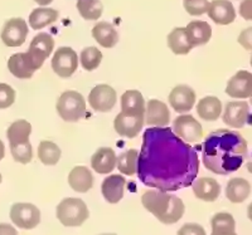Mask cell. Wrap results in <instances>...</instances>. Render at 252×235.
Returning a JSON list of instances; mask_svg holds the SVG:
<instances>
[{
  "instance_id": "f6af8a7d",
  "label": "cell",
  "mask_w": 252,
  "mask_h": 235,
  "mask_svg": "<svg viewBox=\"0 0 252 235\" xmlns=\"http://www.w3.org/2000/svg\"><path fill=\"white\" fill-rule=\"evenodd\" d=\"M247 216H249L250 220L252 221V203L250 204L249 208H247Z\"/></svg>"
},
{
  "instance_id": "4316f807",
  "label": "cell",
  "mask_w": 252,
  "mask_h": 235,
  "mask_svg": "<svg viewBox=\"0 0 252 235\" xmlns=\"http://www.w3.org/2000/svg\"><path fill=\"white\" fill-rule=\"evenodd\" d=\"M8 69L9 72L19 79H29L35 72L27 57V53H15L10 55L8 60Z\"/></svg>"
},
{
  "instance_id": "7c38bea8",
  "label": "cell",
  "mask_w": 252,
  "mask_h": 235,
  "mask_svg": "<svg viewBox=\"0 0 252 235\" xmlns=\"http://www.w3.org/2000/svg\"><path fill=\"white\" fill-rule=\"evenodd\" d=\"M145 125V116L125 113L121 111L114 120V129L119 136L126 138H135Z\"/></svg>"
},
{
  "instance_id": "836d02e7",
  "label": "cell",
  "mask_w": 252,
  "mask_h": 235,
  "mask_svg": "<svg viewBox=\"0 0 252 235\" xmlns=\"http://www.w3.org/2000/svg\"><path fill=\"white\" fill-rule=\"evenodd\" d=\"M212 232H236V221L229 212H217L211 220Z\"/></svg>"
},
{
  "instance_id": "c3c4849f",
  "label": "cell",
  "mask_w": 252,
  "mask_h": 235,
  "mask_svg": "<svg viewBox=\"0 0 252 235\" xmlns=\"http://www.w3.org/2000/svg\"><path fill=\"white\" fill-rule=\"evenodd\" d=\"M250 62H251V67H252V55H251V60H250Z\"/></svg>"
},
{
  "instance_id": "d590c367",
  "label": "cell",
  "mask_w": 252,
  "mask_h": 235,
  "mask_svg": "<svg viewBox=\"0 0 252 235\" xmlns=\"http://www.w3.org/2000/svg\"><path fill=\"white\" fill-rule=\"evenodd\" d=\"M14 88L8 83H0V109H6L12 107L15 102Z\"/></svg>"
},
{
  "instance_id": "ffe728a7",
  "label": "cell",
  "mask_w": 252,
  "mask_h": 235,
  "mask_svg": "<svg viewBox=\"0 0 252 235\" xmlns=\"http://www.w3.org/2000/svg\"><path fill=\"white\" fill-rule=\"evenodd\" d=\"M126 179L123 175H110L102 181L101 191L105 200L110 204H118L124 198Z\"/></svg>"
},
{
  "instance_id": "7402d4cb",
  "label": "cell",
  "mask_w": 252,
  "mask_h": 235,
  "mask_svg": "<svg viewBox=\"0 0 252 235\" xmlns=\"http://www.w3.org/2000/svg\"><path fill=\"white\" fill-rule=\"evenodd\" d=\"M68 183L76 192H87L94 186V175L86 166H75L68 174Z\"/></svg>"
},
{
  "instance_id": "7a4b0ae2",
  "label": "cell",
  "mask_w": 252,
  "mask_h": 235,
  "mask_svg": "<svg viewBox=\"0 0 252 235\" xmlns=\"http://www.w3.org/2000/svg\"><path fill=\"white\" fill-rule=\"evenodd\" d=\"M141 203L160 223L172 225L181 220L186 211L183 200L161 190H149L141 196Z\"/></svg>"
},
{
  "instance_id": "52a82bcc",
  "label": "cell",
  "mask_w": 252,
  "mask_h": 235,
  "mask_svg": "<svg viewBox=\"0 0 252 235\" xmlns=\"http://www.w3.org/2000/svg\"><path fill=\"white\" fill-rule=\"evenodd\" d=\"M173 131L177 137L184 141L186 144H195L203 137V127L201 122L192 115L187 113L178 116L173 121Z\"/></svg>"
},
{
  "instance_id": "5bb4252c",
  "label": "cell",
  "mask_w": 252,
  "mask_h": 235,
  "mask_svg": "<svg viewBox=\"0 0 252 235\" xmlns=\"http://www.w3.org/2000/svg\"><path fill=\"white\" fill-rule=\"evenodd\" d=\"M250 116V106L245 101H232L223 109V122L232 129H242L247 124Z\"/></svg>"
},
{
  "instance_id": "484cf974",
  "label": "cell",
  "mask_w": 252,
  "mask_h": 235,
  "mask_svg": "<svg viewBox=\"0 0 252 235\" xmlns=\"http://www.w3.org/2000/svg\"><path fill=\"white\" fill-rule=\"evenodd\" d=\"M146 102L141 92L136 89H129L121 96V111L125 113L145 116Z\"/></svg>"
},
{
  "instance_id": "3957f363",
  "label": "cell",
  "mask_w": 252,
  "mask_h": 235,
  "mask_svg": "<svg viewBox=\"0 0 252 235\" xmlns=\"http://www.w3.org/2000/svg\"><path fill=\"white\" fill-rule=\"evenodd\" d=\"M31 133L32 125L26 120L15 121L8 127L6 131V137L13 158L23 165H27L33 160V147L29 141Z\"/></svg>"
},
{
  "instance_id": "9c48e42d",
  "label": "cell",
  "mask_w": 252,
  "mask_h": 235,
  "mask_svg": "<svg viewBox=\"0 0 252 235\" xmlns=\"http://www.w3.org/2000/svg\"><path fill=\"white\" fill-rule=\"evenodd\" d=\"M29 26L23 18H10L3 26L0 38L9 48H17L26 43L28 37Z\"/></svg>"
},
{
  "instance_id": "ab89813d",
  "label": "cell",
  "mask_w": 252,
  "mask_h": 235,
  "mask_svg": "<svg viewBox=\"0 0 252 235\" xmlns=\"http://www.w3.org/2000/svg\"><path fill=\"white\" fill-rule=\"evenodd\" d=\"M0 235H18V232L10 224L1 223L0 224Z\"/></svg>"
},
{
  "instance_id": "9a60e30c",
  "label": "cell",
  "mask_w": 252,
  "mask_h": 235,
  "mask_svg": "<svg viewBox=\"0 0 252 235\" xmlns=\"http://www.w3.org/2000/svg\"><path fill=\"white\" fill-rule=\"evenodd\" d=\"M226 93L237 100L252 97V73L249 71H238L227 82Z\"/></svg>"
},
{
  "instance_id": "8992f818",
  "label": "cell",
  "mask_w": 252,
  "mask_h": 235,
  "mask_svg": "<svg viewBox=\"0 0 252 235\" xmlns=\"http://www.w3.org/2000/svg\"><path fill=\"white\" fill-rule=\"evenodd\" d=\"M53 49H55V39L48 33H39L32 39L26 53L34 71L43 67L47 58L51 57Z\"/></svg>"
},
{
  "instance_id": "7dc6e473",
  "label": "cell",
  "mask_w": 252,
  "mask_h": 235,
  "mask_svg": "<svg viewBox=\"0 0 252 235\" xmlns=\"http://www.w3.org/2000/svg\"><path fill=\"white\" fill-rule=\"evenodd\" d=\"M101 235H116V234H101Z\"/></svg>"
},
{
  "instance_id": "e0dca14e",
  "label": "cell",
  "mask_w": 252,
  "mask_h": 235,
  "mask_svg": "<svg viewBox=\"0 0 252 235\" xmlns=\"http://www.w3.org/2000/svg\"><path fill=\"white\" fill-rule=\"evenodd\" d=\"M207 14L218 26H228L236 19V10L229 0H212L209 1Z\"/></svg>"
},
{
  "instance_id": "5b68a950",
  "label": "cell",
  "mask_w": 252,
  "mask_h": 235,
  "mask_svg": "<svg viewBox=\"0 0 252 235\" xmlns=\"http://www.w3.org/2000/svg\"><path fill=\"white\" fill-rule=\"evenodd\" d=\"M58 115L66 122H77L87 113L86 100L77 91H66L60 96L56 104Z\"/></svg>"
},
{
  "instance_id": "e575fe53",
  "label": "cell",
  "mask_w": 252,
  "mask_h": 235,
  "mask_svg": "<svg viewBox=\"0 0 252 235\" xmlns=\"http://www.w3.org/2000/svg\"><path fill=\"white\" fill-rule=\"evenodd\" d=\"M208 0H183V6L186 12L193 17L206 14L208 10Z\"/></svg>"
},
{
  "instance_id": "44dd1931",
  "label": "cell",
  "mask_w": 252,
  "mask_h": 235,
  "mask_svg": "<svg viewBox=\"0 0 252 235\" xmlns=\"http://www.w3.org/2000/svg\"><path fill=\"white\" fill-rule=\"evenodd\" d=\"M189 43L193 48L207 44L212 37V28L207 22L203 20H192L186 26Z\"/></svg>"
},
{
  "instance_id": "ac0fdd59",
  "label": "cell",
  "mask_w": 252,
  "mask_h": 235,
  "mask_svg": "<svg viewBox=\"0 0 252 235\" xmlns=\"http://www.w3.org/2000/svg\"><path fill=\"white\" fill-rule=\"evenodd\" d=\"M118 156L111 147H100L91 157V167L100 175H106L116 167Z\"/></svg>"
},
{
  "instance_id": "30bf717a",
  "label": "cell",
  "mask_w": 252,
  "mask_h": 235,
  "mask_svg": "<svg viewBox=\"0 0 252 235\" xmlns=\"http://www.w3.org/2000/svg\"><path fill=\"white\" fill-rule=\"evenodd\" d=\"M10 220L20 229L32 230L40 223V211L31 203H17L10 208Z\"/></svg>"
},
{
  "instance_id": "8d00e7d4",
  "label": "cell",
  "mask_w": 252,
  "mask_h": 235,
  "mask_svg": "<svg viewBox=\"0 0 252 235\" xmlns=\"http://www.w3.org/2000/svg\"><path fill=\"white\" fill-rule=\"evenodd\" d=\"M177 235H207L206 230L202 225L195 223L184 224L181 229L178 230Z\"/></svg>"
},
{
  "instance_id": "277c9868",
  "label": "cell",
  "mask_w": 252,
  "mask_h": 235,
  "mask_svg": "<svg viewBox=\"0 0 252 235\" xmlns=\"http://www.w3.org/2000/svg\"><path fill=\"white\" fill-rule=\"evenodd\" d=\"M56 215L62 225L68 228L81 227L89 219L90 211L86 203L78 198H66L58 204Z\"/></svg>"
},
{
  "instance_id": "4fadbf2b",
  "label": "cell",
  "mask_w": 252,
  "mask_h": 235,
  "mask_svg": "<svg viewBox=\"0 0 252 235\" xmlns=\"http://www.w3.org/2000/svg\"><path fill=\"white\" fill-rule=\"evenodd\" d=\"M169 104L177 113H187V112L192 111L194 107L197 96L192 87L187 86V84H178L170 91L169 93Z\"/></svg>"
},
{
  "instance_id": "6da1fadb",
  "label": "cell",
  "mask_w": 252,
  "mask_h": 235,
  "mask_svg": "<svg viewBox=\"0 0 252 235\" xmlns=\"http://www.w3.org/2000/svg\"><path fill=\"white\" fill-rule=\"evenodd\" d=\"M247 156V142L241 133L218 130L203 145V163L209 171L228 175L237 171Z\"/></svg>"
},
{
  "instance_id": "d6a6232c",
  "label": "cell",
  "mask_w": 252,
  "mask_h": 235,
  "mask_svg": "<svg viewBox=\"0 0 252 235\" xmlns=\"http://www.w3.org/2000/svg\"><path fill=\"white\" fill-rule=\"evenodd\" d=\"M101 60H102V53L96 47H87V48L82 49V52L78 57V62L87 72L97 69L101 64Z\"/></svg>"
},
{
  "instance_id": "4dcf8cb0",
  "label": "cell",
  "mask_w": 252,
  "mask_h": 235,
  "mask_svg": "<svg viewBox=\"0 0 252 235\" xmlns=\"http://www.w3.org/2000/svg\"><path fill=\"white\" fill-rule=\"evenodd\" d=\"M138 165L139 152L134 149L124 151L118 156V160H116V166H118L119 171L126 176L135 175L138 172Z\"/></svg>"
},
{
  "instance_id": "83f0119b",
  "label": "cell",
  "mask_w": 252,
  "mask_h": 235,
  "mask_svg": "<svg viewBox=\"0 0 252 235\" xmlns=\"http://www.w3.org/2000/svg\"><path fill=\"white\" fill-rule=\"evenodd\" d=\"M166 43L170 51L177 55H186L193 49V47L189 43L186 26H178L173 29L166 37Z\"/></svg>"
},
{
  "instance_id": "7bdbcfd3",
  "label": "cell",
  "mask_w": 252,
  "mask_h": 235,
  "mask_svg": "<svg viewBox=\"0 0 252 235\" xmlns=\"http://www.w3.org/2000/svg\"><path fill=\"white\" fill-rule=\"evenodd\" d=\"M246 167H247V171H249L250 174H252V151H251V154H250V157H249V161H247V163H246Z\"/></svg>"
},
{
  "instance_id": "603a6c76",
  "label": "cell",
  "mask_w": 252,
  "mask_h": 235,
  "mask_svg": "<svg viewBox=\"0 0 252 235\" xmlns=\"http://www.w3.org/2000/svg\"><path fill=\"white\" fill-rule=\"evenodd\" d=\"M91 34L92 38L103 48H112L119 42L118 30L109 22H98L94 24Z\"/></svg>"
},
{
  "instance_id": "ee69618b",
  "label": "cell",
  "mask_w": 252,
  "mask_h": 235,
  "mask_svg": "<svg viewBox=\"0 0 252 235\" xmlns=\"http://www.w3.org/2000/svg\"><path fill=\"white\" fill-rule=\"evenodd\" d=\"M211 235H237L236 232H212Z\"/></svg>"
},
{
  "instance_id": "f1b7e54d",
  "label": "cell",
  "mask_w": 252,
  "mask_h": 235,
  "mask_svg": "<svg viewBox=\"0 0 252 235\" xmlns=\"http://www.w3.org/2000/svg\"><path fill=\"white\" fill-rule=\"evenodd\" d=\"M251 194V183L242 178H232L227 183L226 198L231 203H244Z\"/></svg>"
},
{
  "instance_id": "d4e9b609",
  "label": "cell",
  "mask_w": 252,
  "mask_h": 235,
  "mask_svg": "<svg viewBox=\"0 0 252 235\" xmlns=\"http://www.w3.org/2000/svg\"><path fill=\"white\" fill-rule=\"evenodd\" d=\"M58 17H60V13L56 9L39 6V8L33 9L29 14L28 26L34 30H39L57 22Z\"/></svg>"
},
{
  "instance_id": "ba28073f",
  "label": "cell",
  "mask_w": 252,
  "mask_h": 235,
  "mask_svg": "<svg viewBox=\"0 0 252 235\" xmlns=\"http://www.w3.org/2000/svg\"><path fill=\"white\" fill-rule=\"evenodd\" d=\"M78 55L71 47H60L52 57L53 72L61 78H69L78 68Z\"/></svg>"
},
{
  "instance_id": "60d3db41",
  "label": "cell",
  "mask_w": 252,
  "mask_h": 235,
  "mask_svg": "<svg viewBox=\"0 0 252 235\" xmlns=\"http://www.w3.org/2000/svg\"><path fill=\"white\" fill-rule=\"evenodd\" d=\"M5 157V146H4V142L0 140V161Z\"/></svg>"
},
{
  "instance_id": "f35d334b",
  "label": "cell",
  "mask_w": 252,
  "mask_h": 235,
  "mask_svg": "<svg viewBox=\"0 0 252 235\" xmlns=\"http://www.w3.org/2000/svg\"><path fill=\"white\" fill-rule=\"evenodd\" d=\"M238 12L245 20H252V0H242Z\"/></svg>"
},
{
  "instance_id": "2e32d148",
  "label": "cell",
  "mask_w": 252,
  "mask_h": 235,
  "mask_svg": "<svg viewBox=\"0 0 252 235\" xmlns=\"http://www.w3.org/2000/svg\"><path fill=\"white\" fill-rule=\"evenodd\" d=\"M170 122V111L164 102L159 100H149L145 107V124L148 126L166 127Z\"/></svg>"
},
{
  "instance_id": "8fae6325",
  "label": "cell",
  "mask_w": 252,
  "mask_h": 235,
  "mask_svg": "<svg viewBox=\"0 0 252 235\" xmlns=\"http://www.w3.org/2000/svg\"><path fill=\"white\" fill-rule=\"evenodd\" d=\"M118 102V93L110 84H96L89 95V104L94 111L106 113L114 109Z\"/></svg>"
},
{
  "instance_id": "f546056e",
  "label": "cell",
  "mask_w": 252,
  "mask_h": 235,
  "mask_svg": "<svg viewBox=\"0 0 252 235\" xmlns=\"http://www.w3.org/2000/svg\"><path fill=\"white\" fill-rule=\"evenodd\" d=\"M62 151L57 144L44 140L38 145V158L46 166H55L60 162Z\"/></svg>"
},
{
  "instance_id": "74e56055",
  "label": "cell",
  "mask_w": 252,
  "mask_h": 235,
  "mask_svg": "<svg viewBox=\"0 0 252 235\" xmlns=\"http://www.w3.org/2000/svg\"><path fill=\"white\" fill-rule=\"evenodd\" d=\"M238 43L241 47H244L246 51L252 52V26L244 29L238 35Z\"/></svg>"
},
{
  "instance_id": "d6986e66",
  "label": "cell",
  "mask_w": 252,
  "mask_h": 235,
  "mask_svg": "<svg viewBox=\"0 0 252 235\" xmlns=\"http://www.w3.org/2000/svg\"><path fill=\"white\" fill-rule=\"evenodd\" d=\"M192 189L195 198L207 203H212L220 194V185L212 178H199L192 183Z\"/></svg>"
},
{
  "instance_id": "1f68e13d",
  "label": "cell",
  "mask_w": 252,
  "mask_h": 235,
  "mask_svg": "<svg viewBox=\"0 0 252 235\" xmlns=\"http://www.w3.org/2000/svg\"><path fill=\"white\" fill-rule=\"evenodd\" d=\"M77 10L85 20L100 19L103 12L101 0H77Z\"/></svg>"
},
{
  "instance_id": "cb8c5ba5",
  "label": "cell",
  "mask_w": 252,
  "mask_h": 235,
  "mask_svg": "<svg viewBox=\"0 0 252 235\" xmlns=\"http://www.w3.org/2000/svg\"><path fill=\"white\" fill-rule=\"evenodd\" d=\"M222 102L220 98L215 96H207V97L201 98L197 104V115L204 121L212 122L217 121L222 115Z\"/></svg>"
},
{
  "instance_id": "bcb514c9",
  "label": "cell",
  "mask_w": 252,
  "mask_h": 235,
  "mask_svg": "<svg viewBox=\"0 0 252 235\" xmlns=\"http://www.w3.org/2000/svg\"><path fill=\"white\" fill-rule=\"evenodd\" d=\"M1 180H3V178H1V174H0V183H1Z\"/></svg>"
},
{
  "instance_id": "b9f144b4",
  "label": "cell",
  "mask_w": 252,
  "mask_h": 235,
  "mask_svg": "<svg viewBox=\"0 0 252 235\" xmlns=\"http://www.w3.org/2000/svg\"><path fill=\"white\" fill-rule=\"evenodd\" d=\"M34 1L38 4V5L47 6V5H49V4H51L53 0H34Z\"/></svg>"
}]
</instances>
